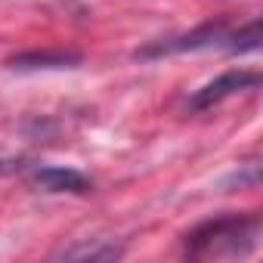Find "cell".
Instances as JSON below:
<instances>
[{"label": "cell", "instance_id": "obj_1", "mask_svg": "<svg viewBox=\"0 0 263 263\" xmlns=\"http://www.w3.org/2000/svg\"><path fill=\"white\" fill-rule=\"evenodd\" d=\"M260 229H263V220L254 211L223 214V217H211L198 223L195 229H189L183 238V248H186V257H195V260L248 257L260 241Z\"/></svg>", "mask_w": 263, "mask_h": 263}, {"label": "cell", "instance_id": "obj_2", "mask_svg": "<svg viewBox=\"0 0 263 263\" xmlns=\"http://www.w3.org/2000/svg\"><path fill=\"white\" fill-rule=\"evenodd\" d=\"M229 34V25L223 19L217 22H204L186 34H177V37H161V41H152L146 47H140L134 56L137 59H161V56H180V53H198V50H214L220 47L223 50V41Z\"/></svg>", "mask_w": 263, "mask_h": 263}, {"label": "cell", "instance_id": "obj_3", "mask_svg": "<svg viewBox=\"0 0 263 263\" xmlns=\"http://www.w3.org/2000/svg\"><path fill=\"white\" fill-rule=\"evenodd\" d=\"M257 87H260V71H251V68H229V71L217 74L214 81H208L204 87H198V90L186 99V111H192V115L208 111V108L220 105L223 99L238 96V93H248V90H257Z\"/></svg>", "mask_w": 263, "mask_h": 263}, {"label": "cell", "instance_id": "obj_4", "mask_svg": "<svg viewBox=\"0 0 263 263\" xmlns=\"http://www.w3.org/2000/svg\"><path fill=\"white\" fill-rule=\"evenodd\" d=\"M31 183L47 195H87L93 189V180L87 174L62 164H37L31 171Z\"/></svg>", "mask_w": 263, "mask_h": 263}, {"label": "cell", "instance_id": "obj_5", "mask_svg": "<svg viewBox=\"0 0 263 263\" xmlns=\"http://www.w3.org/2000/svg\"><path fill=\"white\" fill-rule=\"evenodd\" d=\"M78 65H84V56L71 53V50H28V53H19V56L7 59V68L19 71V74H28V71H62V68H78Z\"/></svg>", "mask_w": 263, "mask_h": 263}, {"label": "cell", "instance_id": "obj_6", "mask_svg": "<svg viewBox=\"0 0 263 263\" xmlns=\"http://www.w3.org/2000/svg\"><path fill=\"white\" fill-rule=\"evenodd\" d=\"M121 257H124V245H115L108 238L78 241L56 254V260H121Z\"/></svg>", "mask_w": 263, "mask_h": 263}, {"label": "cell", "instance_id": "obj_7", "mask_svg": "<svg viewBox=\"0 0 263 263\" xmlns=\"http://www.w3.org/2000/svg\"><path fill=\"white\" fill-rule=\"evenodd\" d=\"M260 19H251L245 28L238 31H229L226 41H223V50L229 56H245V53H257L260 50Z\"/></svg>", "mask_w": 263, "mask_h": 263}, {"label": "cell", "instance_id": "obj_8", "mask_svg": "<svg viewBox=\"0 0 263 263\" xmlns=\"http://www.w3.org/2000/svg\"><path fill=\"white\" fill-rule=\"evenodd\" d=\"M257 183H260V167L257 164H241L238 171H232L223 180V186H238V189H254Z\"/></svg>", "mask_w": 263, "mask_h": 263}]
</instances>
